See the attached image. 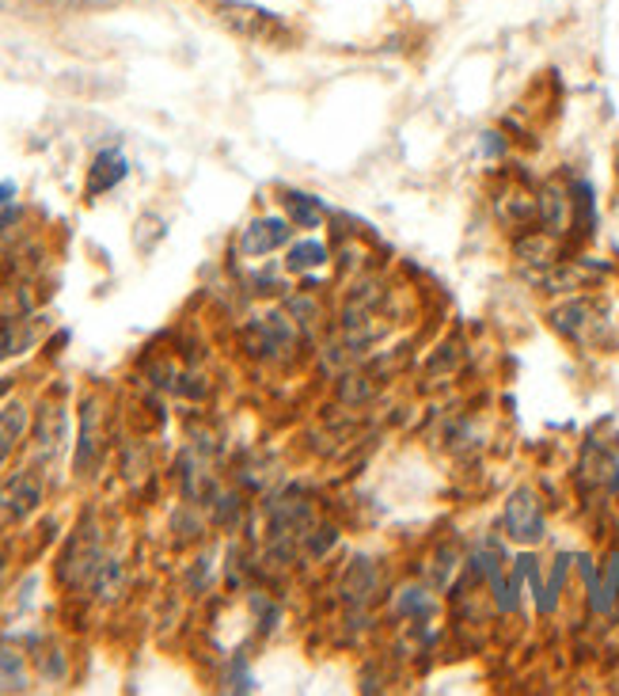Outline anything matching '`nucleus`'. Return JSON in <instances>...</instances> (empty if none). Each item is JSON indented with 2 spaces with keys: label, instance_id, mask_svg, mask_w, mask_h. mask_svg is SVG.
I'll use <instances>...</instances> for the list:
<instances>
[{
  "label": "nucleus",
  "instance_id": "9b49d317",
  "mask_svg": "<svg viewBox=\"0 0 619 696\" xmlns=\"http://www.w3.org/2000/svg\"><path fill=\"white\" fill-rule=\"evenodd\" d=\"M92 449H95V403H84V431H80V449H77V468L92 465Z\"/></svg>",
  "mask_w": 619,
  "mask_h": 696
},
{
  "label": "nucleus",
  "instance_id": "f03ea898",
  "mask_svg": "<svg viewBox=\"0 0 619 696\" xmlns=\"http://www.w3.org/2000/svg\"><path fill=\"white\" fill-rule=\"evenodd\" d=\"M43 503V472L38 468H23L20 476L8 480L0 491V525H20Z\"/></svg>",
  "mask_w": 619,
  "mask_h": 696
},
{
  "label": "nucleus",
  "instance_id": "f257e3e1",
  "mask_svg": "<svg viewBox=\"0 0 619 696\" xmlns=\"http://www.w3.org/2000/svg\"><path fill=\"white\" fill-rule=\"evenodd\" d=\"M217 20L228 31H236L243 38H255V43H278L285 35V23L278 12H271L263 4H248V0H221L217 4Z\"/></svg>",
  "mask_w": 619,
  "mask_h": 696
},
{
  "label": "nucleus",
  "instance_id": "f8f14e48",
  "mask_svg": "<svg viewBox=\"0 0 619 696\" xmlns=\"http://www.w3.org/2000/svg\"><path fill=\"white\" fill-rule=\"evenodd\" d=\"M483 137H486V141H483V149H486V152H498V149H502L498 134H483Z\"/></svg>",
  "mask_w": 619,
  "mask_h": 696
},
{
  "label": "nucleus",
  "instance_id": "423d86ee",
  "mask_svg": "<svg viewBox=\"0 0 619 696\" xmlns=\"http://www.w3.org/2000/svg\"><path fill=\"white\" fill-rule=\"evenodd\" d=\"M27 408L23 403H12V408H0V465H4L8 457H12V449L23 442V434H27Z\"/></svg>",
  "mask_w": 619,
  "mask_h": 696
},
{
  "label": "nucleus",
  "instance_id": "7ed1b4c3",
  "mask_svg": "<svg viewBox=\"0 0 619 696\" xmlns=\"http://www.w3.org/2000/svg\"><path fill=\"white\" fill-rule=\"evenodd\" d=\"M506 529L517 545H536L543 537V506L528 488L513 491L506 503Z\"/></svg>",
  "mask_w": 619,
  "mask_h": 696
},
{
  "label": "nucleus",
  "instance_id": "39448f33",
  "mask_svg": "<svg viewBox=\"0 0 619 696\" xmlns=\"http://www.w3.org/2000/svg\"><path fill=\"white\" fill-rule=\"evenodd\" d=\"M126 172H129V164H126V157H122V149H103L100 157L92 160V172H88V194L95 198V194L118 187V183L126 180Z\"/></svg>",
  "mask_w": 619,
  "mask_h": 696
},
{
  "label": "nucleus",
  "instance_id": "4468645a",
  "mask_svg": "<svg viewBox=\"0 0 619 696\" xmlns=\"http://www.w3.org/2000/svg\"><path fill=\"white\" fill-rule=\"evenodd\" d=\"M12 385H15V380H12V377H0V400H4V396H8V392H12Z\"/></svg>",
  "mask_w": 619,
  "mask_h": 696
},
{
  "label": "nucleus",
  "instance_id": "0eeeda50",
  "mask_svg": "<svg viewBox=\"0 0 619 696\" xmlns=\"http://www.w3.org/2000/svg\"><path fill=\"white\" fill-rule=\"evenodd\" d=\"M285 209H289L293 225H300V229H316V225L323 221V202L312 198V194H305V191L285 194Z\"/></svg>",
  "mask_w": 619,
  "mask_h": 696
},
{
  "label": "nucleus",
  "instance_id": "6e6552de",
  "mask_svg": "<svg viewBox=\"0 0 619 696\" xmlns=\"http://www.w3.org/2000/svg\"><path fill=\"white\" fill-rule=\"evenodd\" d=\"M323 263H328V244H320V240H300V244H293L289 255H285V266H289L293 274H308Z\"/></svg>",
  "mask_w": 619,
  "mask_h": 696
},
{
  "label": "nucleus",
  "instance_id": "ddd939ff",
  "mask_svg": "<svg viewBox=\"0 0 619 696\" xmlns=\"http://www.w3.org/2000/svg\"><path fill=\"white\" fill-rule=\"evenodd\" d=\"M15 194V183H0V202H8Z\"/></svg>",
  "mask_w": 619,
  "mask_h": 696
},
{
  "label": "nucleus",
  "instance_id": "9d476101",
  "mask_svg": "<svg viewBox=\"0 0 619 696\" xmlns=\"http://www.w3.org/2000/svg\"><path fill=\"white\" fill-rule=\"evenodd\" d=\"M566 206H570V198H563V191H559V187H548V191H543L540 209H543V221H548L551 232H563V225H566Z\"/></svg>",
  "mask_w": 619,
  "mask_h": 696
},
{
  "label": "nucleus",
  "instance_id": "1a4fd4ad",
  "mask_svg": "<svg viewBox=\"0 0 619 696\" xmlns=\"http://www.w3.org/2000/svg\"><path fill=\"white\" fill-rule=\"evenodd\" d=\"M31 331L23 328V320H8V323H0V362L4 358H12V354H23L31 346Z\"/></svg>",
  "mask_w": 619,
  "mask_h": 696
},
{
  "label": "nucleus",
  "instance_id": "20e7f679",
  "mask_svg": "<svg viewBox=\"0 0 619 696\" xmlns=\"http://www.w3.org/2000/svg\"><path fill=\"white\" fill-rule=\"evenodd\" d=\"M282 244H289V221L282 217H255L240 237V252L251 259L278 252Z\"/></svg>",
  "mask_w": 619,
  "mask_h": 696
}]
</instances>
